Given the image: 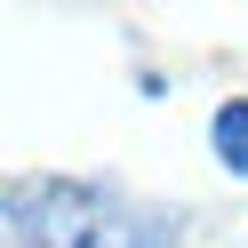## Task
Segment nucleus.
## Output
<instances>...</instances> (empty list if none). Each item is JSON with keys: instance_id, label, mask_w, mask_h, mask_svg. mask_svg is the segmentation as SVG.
Instances as JSON below:
<instances>
[{"instance_id": "nucleus-1", "label": "nucleus", "mask_w": 248, "mask_h": 248, "mask_svg": "<svg viewBox=\"0 0 248 248\" xmlns=\"http://www.w3.org/2000/svg\"><path fill=\"white\" fill-rule=\"evenodd\" d=\"M32 248H176V216L136 208L96 184H40L16 200Z\"/></svg>"}, {"instance_id": "nucleus-2", "label": "nucleus", "mask_w": 248, "mask_h": 248, "mask_svg": "<svg viewBox=\"0 0 248 248\" xmlns=\"http://www.w3.org/2000/svg\"><path fill=\"white\" fill-rule=\"evenodd\" d=\"M208 144H216V168H224V176H248V96H232L224 112H216Z\"/></svg>"}, {"instance_id": "nucleus-3", "label": "nucleus", "mask_w": 248, "mask_h": 248, "mask_svg": "<svg viewBox=\"0 0 248 248\" xmlns=\"http://www.w3.org/2000/svg\"><path fill=\"white\" fill-rule=\"evenodd\" d=\"M0 248H32V232H24V208H16V200H0Z\"/></svg>"}]
</instances>
